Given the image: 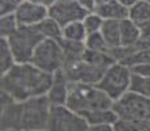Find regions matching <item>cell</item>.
<instances>
[{
  "instance_id": "cell-21",
  "label": "cell",
  "mask_w": 150,
  "mask_h": 131,
  "mask_svg": "<svg viewBox=\"0 0 150 131\" xmlns=\"http://www.w3.org/2000/svg\"><path fill=\"white\" fill-rule=\"evenodd\" d=\"M86 37H88V31H86L82 21L71 22L63 28V39L85 42Z\"/></svg>"
},
{
  "instance_id": "cell-27",
  "label": "cell",
  "mask_w": 150,
  "mask_h": 131,
  "mask_svg": "<svg viewBox=\"0 0 150 131\" xmlns=\"http://www.w3.org/2000/svg\"><path fill=\"white\" fill-rule=\"evenodd\" d=\"M82 22H83V26H85L86 31H88V34H91V33L100 31L105 20H103L97 12H89L85 16V19L82 20Z\"/></svg>"
},
{
  "instance_id": "cell-18",
  "label": "cell",
  "mask_w": 150,
  "mask_h": 131,
  "mask_svg": "<svg viewBox=\"0 0 150 131\" xmlns=\"http://www.w3.org/2000/svg\"><path fill=\"white\" fill-rule=\"evenodd\" d=\"M38 31L42 34L45 39H56L60 41L63 38V26L57 21H55L52 17L47 16L43 21L35 25Z\"/></svg>"
},
{
  "instance_id": "cell-24",
  "label": "cell",
  "mask_w": 150,
  "mask_h": 131,
  "mask_svg": "<svg viewBox=\"0 0 150 131\" xmlns=\"http://www.w3.org/2000/svg\"><path fill=\"white\" fill-rule=\"evenodd\" d=\"M129 91L144 96V97L150 98V77L142 76V75H138V74H133L132 75Z\"/></svg>"
},
{
  "instance_id": "cell-10",
  "label": "cell",
  "mask_w": 150,
  "mask_h": 131,
  "mask_svg": "<svg viewBox=\"0 0 150 131\" xmlns=\"http://www.w3.org/2000/svg\"><path fill=\"white\" fill-rule=\"evenodd\" d=\"M89 12L80 5L77 0H57L48 8V16L64 28L71 22L82 21Z\"/></svg>"
},
{
  "instance_id": "cell-33",
  "label": "cell",
  "mask_w": 150,
  "mask_h": 131,
  "mask_svg": "<svg viewBox=\"0 0 150 131\" xmlns=\"http://www.w3.org/2000/svg\"><path fill=\"white\" fill-rule=\"evenodd\" d=\"M88 131H114V129L110 125H106V126H90Z\"/></svg>"
},
{
  "instance_id": "cell-30",
  "label": "cell",
  "mask_w": 150,
  "mask_h": 131,
  "mask_svg": "<svg viewBox=\"0 0 150 131\" xmlns=\"http://www.w3.org/2000/svg\"><path fill=\"white\" fill-rule=\"evenodd\" d=\"M132 72H133V74H138V75H142V76L150 77V63L133 67V68H132Z\"/></svg>"
},
{
  "instance_id": "cell-12",
  "label": "cell",
  "mask_w": 150,
  "mask_h": 131,
  "mask_svg": "<svg viewBox=\"0 0 150 131\" xmlns=\"http://www.w3.org/2000/svg\"><path fill=\"white\" fill-rule=\"evenodd\" d=\"M69 85L71 81L64 74V71H57L54 74L52 84H51L50 89L47 92V98L52 106H60V105L67 104L68 93H69Z\"/></svg>"
},
{
  "instance_id": "cell-3",
  "label": "cell",
  "mask_w": 150,
  "mask_h": 131,
  "mask_svg": "<svg viewBox=\"0 0 150 131\" xmlns=\"http://www.w3.org/2000/svg\"><path fill=\"white\" fill-rule=\"evenodd\" d=\"M112 109L117 118L132 122L141 131L150 130V98L129 91L114 101Z\"/></svg>"
},
{
  "instance_id": "cell-6",
  "label": "cell",
  "mask_w": 150,
  "mask_h": 131,
  "mask_svg": "<svg viewBox=\"0 0 150 131\" xmlns=\"http://www.w3.org/2000/svg\"><path fill=\"white\" fill-rule=\"evenodd\" d=\"M13 51L16 63H30L37 46L43 37L35 26H20L9 38H7Z\"/></svg>"
},
{
  "instance_id": "cell-5",
  "label": "cell",
  "mask_w": 150,
  "mask_h": 131,
  "mask_svg": "<svg viewBox=\"0 0 150 131\" xmlns=\"http://www.w3.org/2000/svg\"><path fill=\"white\" fill-rule=\"evenodd\" d=\"M132 75L133 72L128 66L116 62L106 69L97 87L108 94L114 101H116L123 94L129 92Z\"/></svg>"
},
{
  "instance_id": "cell-15",
  "label": "cell",
  "mask_w": 150,
  "mask_h": 131,
  "mask_svg": "<svg viewBox=\"0 0 150 131\" xmlns=\"http://www.w3.org/2000/svg\"><path fill=\"white\" fill-rule=\"evenodd\" d=\"M64 52V66L69 63H74L83 59V55L86 51L85 42H76V41H68V39H60Z\"/></svg>"
},
{
  "instance_id": "cell-36",
  "label": "cell",
  "mask_w": 150,
  "mask_h": 131,
  "mask_svg": "<svg viewBox=\"0 0 150 131\" xmlns=\"http://www.w3.org/2000/svg\"><path fill=\"white\" fill-rule=\"evenodd\" d=\"M149 1H150V0H149Z\"/></svg>"
},
{
  "instance_id": "cell-2",
  "label": "cell",
  "mask_w": 150,
  "mask_h": 131,
  "mask_svg": "<svg viewBox=\"0 0 150 131\" xmlns=\"http://www.w3.org/2000/svg\"><path fill=\"white\" fill-rule=\"evenodd\" d=\"M65 106L79 113L80 115H83L97 110L112 109L114 100L97 85L71 81Z\"/></svg>"
},
{
  "instance_id": "cell-23",
  "label": "cell",
  "mask_w": 150,
  "mask_h": 131,
  "mask_svg": "<svg viewBox=\"0 0 150 131\" xmlns=\"http://www.w3.org/2000/svg\"><path fill=\"white\" fill-rule=\"evenodd\" d=\"M18 28L20 24L17 21L14 12L1 14V17H0V36H1V38H9L14 31H17Z\"/></svg>"
},
{
  "instance_id": "cell-11",
  "label": "cell",
  "mask_w": 150,
  "mask_h": 131,
  "mask_svg": "<svg viewBox=\"0 0 150 131\" xmlns=\"http://www.w3.org/2000/svg\"><path fill=\"white\" fill-rule=\"evenodd\" d=\"M14 14L20 26H35L48 16V8L30 0H24L14 11Z\"/></svg>"
},
{
  "instance_id": "cell-17",
  "label": "cell",
  "mask_w": 150,
  "mask_h": 131,
  "mask_svg": "<svg viewBox=\"0 0 150 131\" xmlns=\"http://www.w3.org/2000/svg\"><path fill=\"white\" fill-rule=\"evenodd\" d=\"M88 121L90 126H106V125H112L117 121V115L114 109H103L97 110V112H90L82 115Z\"/></svg>"
},
{
  "instance_id": "cell-28",
  "label": "cell",
  "mask_w": 150,
  "mask_h": 131,
  "mask_svg": "<svg viewBox=\"0 0 150 131\" xmlns=\"http://www.w3.org/2000/svg\"><path fill=\"white\" fill-rule=\"evenodd\" d=\"M24 0H0V12L1 14L12 13L18 8Z\"/></svg>"
},
{
  "instance_id": "cell-8",
  "label": "cell",
  "mask_w": 150,
  "mask_h": 131,
  "mask_svg": "<svg viewBox=\"0 0 150 131\" xmlns=\"http://www.w3.org/2000/svg\"><path fill=\"white\" fill-rule=\"evenodd\" d=\"M90 125L82 115L65 105L51 107L46 131H88Z\"/></svg>"
},
{
  "instance_id": "cell-31",
  "label": "cell",
  "mask_w": 150,
  "mask_h": 131,
  "mask_svg": "<svg viewBox=\"0 0 150 131\" xmlns=\"http://www.w3.org/2000/svg\"><path fill=\"white\" fill-rule=\"evenodd\" d=\"M80 5L88 12H94L97 8V0H77Z\"/></svg>"
},
{
  "instance_id": "cell-19",
  "label": "cell",
  "mask_w": 150,
  "mask_h": 131,
  "mask_svg": "<svg viewBox=\"0 0 150 131\" xmlns=\"http://www.w3.org/2000/svg\"><path fill=\"white\" fill-rule=\"evenodd\" d=\"M103 38L106 39L110 47L122 46L120 42V21L119 20H105L103 26L100 29Z\"/></svg>"
},
{
  "instance_id": "cell-29",
  "label": "cell",
  "mask_w": 150,
  "mask_h": 131,
  "mask_svg": "<svg viewBox=\"0 0 150 131\" xmlns=\"http://www.w3.org/2000/svg\"><path fill=\"white\" fill-rule=\"evenodd\" d=\"M112 129H114V131H141L140 127L136 126L134 123L120 118H117V121L112 125Z\"/></svg>"
},
{
  "instance_id": "cell-1",
  "label": "cell",
  "mask_w": 150,
  "mask_h": 131,
  "mask_svg": "<svg viewBox=\"0 0 150 131\" xmlns=\"http://www.w3.org/2000/svg\"><path fill=\"white\" fill-rule=\"evenodd\" d=\"M52 79V74L42 71L33 63H16L1 75L0 91L7 92L16 101H26L47 94Z\"/></svg>"
},
{
  "instance_id": "cell-35",
  "label": "cell",
  "mask_w": 150,
  "mask_h": 131,
  "mask_svg": "<svg viewBox=\"0 0 150 131\" xmlns=\"http://www.w3.org/2000/svg\"><path fill=\"white\" fill-rule=\"evenodd\" d=\"M9 131H12V130H9Z\"/></svg>"
},
{
  "instance_id": "cell-22",
  "label": "cell",
  "mask_w": 150,
  "mask_h": 131,
  "mask_svg": "<svg viewBox=\"0 0 150 131\" xmlns=\"http://www.w3.org/2000/svg\"><path fill=\"white\" fill-rule=\"evenodd\" d=\"M16 64L13 51L7 38H0V72L5 74Z\"/></svg>"
},
{
  "instance_id": "cell-9",
  "label": "cell",
  "mask_w": 150,
  "mask_h": 131,
  "mask_svg": "<svg viewBox=\"0 0 150 131\" xmlns=\"http://www.w3.org/2000/svg\"><path fill=\"white\" fill-rule=\"evenodd\" d=\"M63 71L67 75L69 81L72 83H82V84H91L97 85L100 81L106 69H102L99 67H96L86 62L85 59H81L79 62L69 63L63 67Z\"/></svg>"
},
{
  "instance_id": "cell-4",
  "label": "cell",
  "mask_w": 150,
  "mask_h": 131,
  "mask_svg": "<svg viewBox=\"0 0 150 131\" xmlns=\"http://www.w3.org/2000/svg\"><path fill=\"white\" fill-rule=\"evenodd\" d=\"M51 107L47 96L29 98L21 101L20 131H46Z\"/></svg>"
},
{
  "instance_id": "cell-26",
  "label": "cell",
  "mask_w": 150,
  "mask_h": 131,
  "mask_svg": "<svg viewBox=\"0 0 150 131\" xmlns=\"http://www.w3.org/2000/svg\"><path fill=\"white\" fill-rule=\"evenodd\" d=\"M123 64L128 66L129 68H133V67L141 66V64H148L150 63V47H145V49H141V50H137L136 52L128 57L125 60H123Z\"/></svg>"
},
{
  "instance_id": "cell-25",
  "label": "cell",
  "mask_w": 150,
  "mask_h": 131,
  "mask_svg": "<svg viewBox=\"0 0 150 131\" xmlns=\"http://www.w3.org/2000/svg\"><path fill=\"white\" fill-rule=\"evenodd\" d=\"M85 45H86V49H88V50H93V51L108 52L110 49H111L107 45L106 39L103 38V36H102L100 31L88 34V37H86V39H85Z\"/></svg>"
},
{
  "instance_id": "cell-14",
  "label": "cell",
  "mask_w": 150,
  "mask_h": 131,
  "mask_svg": "<svg viewBox=\"0 0 150 131\" xmlns=\"http://www.w3.org/2000/svg\"><path fill=\"white\" fill-rule=\"evenodd\" d=\"M129 19L140 29L150 24V1L149 0H137L129 8Z\"/></svg>"
},
{
  "instance_id": "cell-34",
  "label": "cell",
  "mask_w": 150,
  "mask_h": 131,
  "mask_svg": "<svg viewBox=\"0 0 150 131\" xmlns=\"http://www.w3.org/2000/svg\"><path fill=\"white\" fill-rule=\"evenodd\" d=\"M116 1H119L120 4H123L124 7H127V8H131L132 5L134 4V3L137 1V0H116Z\"/></svg>"
},
{
  "instance_id": "cell-7",
  "label": "cell",
  "mask_w": 150,
  "mask_h": 131,
  "mask_svg": "<svg viewBox=\"0 0 150 131\" xmlns=\"http://www.w3.org/2000/svg\"><path fill=\"white\" fill-rule=\"evenodd\" d=\"M30 63L48 74H56L64 67V52L60 41L43 39L37 46Z\"/></svg>"
},
{
  "instance_id": "cell-32",
  "label": "cell",
  "mask_w": 150,
  "mask_h": 131,
  "mask_svg": "<svg viewBox=\"0 0 150 131\" xmlns=\"http://www.w3.org/2000/svg\"><path fill=\"white\" fill-rule=\"evenodd\" d=\"M30 1L37 3V4H39V5H43V7H46V8H50V7H52L57 0H30Z\"/></svg>"
},
{
  "instance_id": "cell-16",
  "label": "cell",
  "mask_w": 150,
  "mask_h": 131,
  "mask_svg": "<svg viewBox=\"0 0 150 131\" xmlns=\"http://www.w3.org/2000/svg\"><path fill=\"white\" fill-rule=\"evenodd\" d=\"M141 39V29L131 19L120 21V42L122 46H133Z\"/></svg>"
},
{
  "instance_id": "cell-20",
  "label": "cell",
  "mask_w": 150,
  "mask_h": 131,
  "mask_svg": "<svg viewBox=\"0 0 150 131\" xmlns=\"http://www.w3.org/2000/svg\"><path fill=\"white\" fill-rule=\"evenodd\" d=\"M83 59H85L86 62H89L90 64L99 67V68H102V69H107L111 64L116 63V60H115L108 52L93 51V50H88V49H86V51H85Z\"/></svg>"
},
{
  "instance_id": "cell-13",
  "label": "cell",
  "mask_w": 150,
  "mask_h": 131,
  "mask_svg": "<svg viewBox=\"0 0 150 131\" xmlns=\"http://www.w3.org/2000/svg\"><path fill=\"white\" fill-rule=\"evenodd\" d=\"M94 12H97L103 20H119V21H122V20L129 17V8L124 7L116 0H108L103 4L97 5Z\"/></svg>"
}]
</instances>
